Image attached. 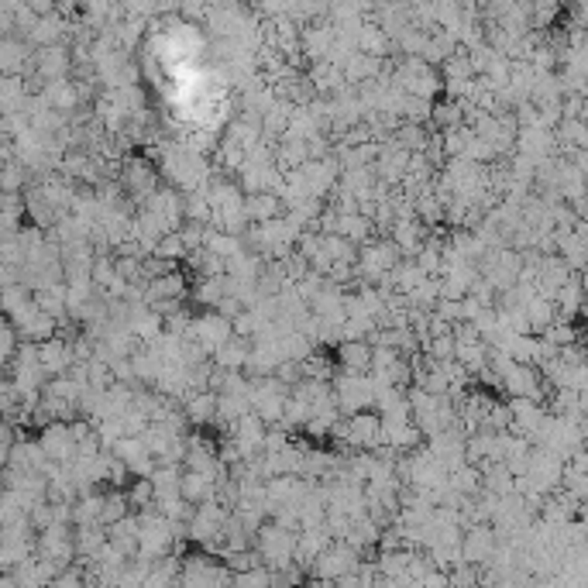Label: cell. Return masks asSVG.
Wrapping results in <instances>:
<instances>
[{"label":"cell","instance_id":"obj_5","mask_svg":"<svg viewBox=\"0 0 588 588\" xmlns=\"http://www.w3.org/2000/svg\"><path fill=\"white\" fill-rule=\"evenodd\" d=\"M38 440H42V447H45V454H49L52 462H59V464L76 462L80 440L73 437V431H69V424H65V420H56V424L42 427V431H38Z\"/></svg>","mask_w":588,"mask_h":588},{"label":"cell","instance_id":"obj_7","mask_svg":"<svg viewBox=\"0 0 588 588\" xmlns=\"http://www.w3.org/2000/svg\"><path fill=\"white\" fill-rule=\"evenodd\" d=\"M38 358H42V365H45V371H49V378L65 375V371L73 369V362H76V355H73V340L65 338V334H52V338L38 340Z\"/></svg>","mask_w":588,"mask_h":588},{"label":"cell","instance_id":"obj_15","mask_svg":"<svg viewBox=\"0 0 588 588\" xmlns=\"http://www.w3.org/2000/svg\"><path fill=\"white\" fill-rule=\"evenodd\" d=\"M526 317H530L533 334H544V331L557 320V303L551 300V296H533V300L526 303Z\"/></svg>","mask_w":588,"mask_h":588},{"label":"cell","instance_id":"obj_13","mask_svg":"<svg viewBox=\"0 0 588 588\" xmlns=\"http://www.w3.org/2000/svg\"><path fill=\"white\" fill-rule=\"evenodd\" d=\"M338 234H344V238L355 241V245H365V241H371V238H378V227H375L371 217H365L362 210H358V214H340Z\"/></svg>","mask_w":588,"mask_h":588},{"label":"cell","instance_id":"obj_2","mask_svg":"<svg viewBox=\"0 0 588 588\" xmlns=\"http://www.w3.org/2000/svg\"><path fill=\"white\" fill-rule=\"evenodd\" d=\"M289 386L279 382L276 375H265V378H255V389H251V406L255 413L272 427V424H282L286 416V402H289Z\"/></svg>","mask_w":588,"mask_h":588},{"label":"cell","instance_id":"obj_4","mask_svg":"<svg viewBox=\"0 0 588 588\" xmlns=\"http://www.w3.org/2000/svg\"><path fill=\"white\" fill-rule=\"evenodd\" d=\"M158 172H162V169H155L145 155H127L121 162V183L138 203H145L155 189H158Z\"/></svg>","mask_w":588,"mask_h":588},{"label":"cell","instance_id":"obj_19","mask_svg":"<svg viewBox=\"0 0 588 588\" xmlns=\"http://www.w3.org/2000/svg\"><path fill=\"white\" fill-rule=\"evenodd\" d=\"M582 121H585V124H588V103H585V114H582Z\"/></svg>","mask_w":588,"mask_h":588},{"label":"cell","instance_id":"obj_8","mask_svg":"<svg viewBox=\"0 0 588 588\" xmlns=\"http://www.w3.org/2000/svg\"><path fill=\"white\" fill-rule=\"evenodd\" d=\"M183 409H186V416H189V427L214 424L217 420V393L214 389H196V393H186Z\"/></svg>","mask_w":588,"mask_h":588},{"label":"cell","instance_id":"obj_3","mask_svg":"<svg viewBox=\"0 0 588 588\" xmlns=\"http://www.w3.org/2000/svg\"><path fill=\"white\" fill-rule=\"evenodd\" d=\"M186 334H193V338L200 340V344L214 355L217 347H224L227 340L234 338V320L224 317L220 309H200V313L193 317V324H189Z\"/></svg>","mask_w":588,"mask_h":588},{"label":"cell","instance_id":"obj_17","mask_svg":"<svg viewBox=\"0 0 588 588\" xmlns=\"http://www.w3.org/2000/svg\"><path fill=\"white\" fill-rule=\"evenodd\" d=\"M155 255H162V258H172V262H183L186 255H189V245L183 241V234H179V231H169V234L158 241Z\"/></svg>","mask_w":588,"mask_h":588},{"label":"cell","instance_id":"obj_1","mask_svg":"<svg viewBox=\"0 0 588 588\" xmlns=\"http://www.w3.org/2000/svg\"><path fill=\"white\" fill-rule=\"evenodd\" d=\"M296 537H300L296 530H286L276 520H265V523L258 526V533H255V547H258L262 561L272 571H279V568L296 564Z\"/></svg>","mask_w":588,"mask_h":588},{"label":"cell","instance_id":"obj_16","mask_svg":"<svg viewBox=\"0 0 588 588\" xmlns=\"http://www.w3.org/2000/svg\"><path fill=\"white\" fill-rule=\"evenodd\" d=\"M127 499H131V506L134 509H145V506H155V485L149 475H141V478H134L131 485H127Z\"/></svg>","mask_w":588,"mask_h":588},{"label":"cell","instance_id":"obj_11","mask_svg":"<svg viewBox=\"0 0 588 588\" xmlns=\"http://www.w3.org/2000/svg\"><path fill=\"white\" fill-rule=\"evenodd\" d=\"M34 62H38V76H45V80L52 83V80H65V76H69L73 56H69L62 45H45V49L34 56Z\"/></svg>","mask_w":588,"mask_h":588},{"label":"cell","instance_id":"obj_9","mask_svg":"<svg viewBox=\"0 0 588 588\" xmlns=\"http://www.w3.org/2000/svg\"><path fill=\"white\" fill-rule=\"evenodd\" d=\"M371 351H375V344L365 340V338L340 340L338 344V369H344V371H371Z\"/></svg>","mask_w":588,"mask_h":588},{"label":"cell","instance_id":"obj_12","mask_svg":"<svg viewBox=\"0 0 588 588\" xmlns=\"http://www.w3.org/2000/svg\"><path fill=\"white\" fill-rule=\"evenodd\" d=\"M251 347H255V340L251 338H234L227 340L224 347H217L214 351V362L220 365V369H248V358H251Z\"/></svg>","mask_w":588,"mask_h":588},{"label":"cell","instance_id":"obj_18","mask_svg":"<svg viewBox=\"0 0 588 588\" xmlns=\"http://www.w3.org/2000/svg\"><path fill=\"white\" fill-rule=\"evenodd\" d=\"M258 324H262V320H258V313H255V309L251 307L241 309V313L234 317V334H238V338L255 340V334H258Z\"/></svg>","mask_w":588,"mask_h":588},{"label":"cell","instance_id":"obj_6","mask_svg":"<svg viewBox=\"0 0 588 588\" xmlns=\"http://www.w3.org/2000/svg\"><path fill=\"white\" fill-rule=\"evenodd\" d=\"M351 451H375L382 447V413L378 409H362L351 413Z\"/></svg>","mask_w":588,"mask_h":588},{"label":"cell","instance_id":"obj_14","mask_svg":"<svg viewBox=\"0 0 588 588\" xmlns=\"http://www.w3.org/2000/svg\"><path fill=\"white\" fill-rule=\"evenodd\" d=\"M179 493L189 499V502H207V499H214L217 495V482L210 475H203V471H193V468H186L183 471V482H179Z\"/></svg>","mask_w":588,"mask_h":588},{"label":"cell","instance_id":"obj_10","mask_svg":"<svg viewBox=\"0 0 588 588\" xmlns=\"http://www.w3.org/2000/svg\"><path fill=\"white\" fill-rule=\"evenodd\" d=\"M245 210L248 217H251V224H262V220H272V217L286 214V200H282L279 193H272V189H265V193H248Z\"/></svg>","mask_w":588,"mask_h":588}]
</instances>
